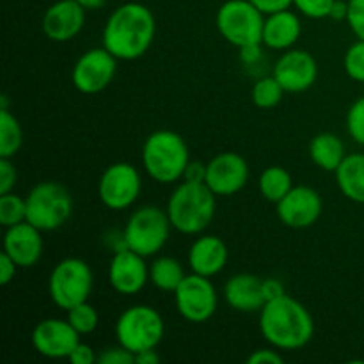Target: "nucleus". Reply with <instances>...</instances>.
<instances>
[{
	"label": "nucleus",
	"instance_id": "9d476101",
	"mask_svg": "<svg viewBox=\"0 0 364 364\" xmlns=\"http://www.w3.org/2000/svg\"><path fill=\"white\" fill-rule=\"evenodd\" d=\"M142 191L139 171L132 164L116 162L107 167L98 181V196L103 206L121 212L134 205Z\"/></svg>",
	"mask_w": 364,
	"mask_h": 364
},
{
	"label": "nucleus",
	"instance_id": "20e7f679",
	"mask_svg": "<svg viewBox=\"0 0 364 364\" xmlns=\"http://www.w3.org/2000/svg\"><path fill=\"white\" fill-rule=\"evenodd\" d=\"M141 159L148 176L162 185L181 180L191 162L187 142L173 130H156L149 134L142 146Z\"/></svg>",
	"mask_w": 364,
	"mask_h": 364
},
{
	"label": "nucleus",
	"instance_id": "de8ad7c7",
	"mask_svg": "<svg viewBox=\"0 0 364 364\" xmlns=\"http://www.w3.org/2000/svg\"><path fill=\"white\" fill-rule=\"evenodd\" d=\"M77 2L80 4L85 11H95V9H100V7L105 6L107 0H77Z\"/></svg>",
	"mask_w": 364,
	"mask_h": 364
},
{
	"label": "nucleus",
	"instance_id": "0eeeda50",
	"mask_svg": "<svg viewBox=\"0 0 364 364\" xmlns=\"http://www.w3.org/2000/svg\"><path fill=\"white\" fill-rule=\"evenodd\" d=\"M215 23L228 43L242 48L262 43L265 14L251 0H228L217 11Z\"/></svg>",
	"mask_w": 364,
	"mask_h": 364
},
{
	"label": "nucleus",
	"instance_id": "a19ab883",
	"mask_svg": "<svg viewBox=\"0 0 364 364\" xmlns=\"http://www.w3.org/2000/svg\"><path fill=\"white\" fill-rule=\"evenodd\" d=\"M16 269V263L11 259V256H7L6 252L2 251V255H0V284H2V287H7V284L13 281Z\"/></svg>",
	"mask_w": 364,
	"mask_h": 364
},
{
	"label": "nucleus",
	"instance_id": "4be33fe9",
	"mask_svg": "<svg viewBox=\"0 0 364 364\" xmlns=\"http://www.w3.org/2000/svg\"><path fill=\"white\" fill-rule=\"evenodd\" d=\"M302 32L301 20L294 11H279L269 14L263 25L262 43L270 50H290L299 41Z\"/></svg>",
	"mask_w": 364,
	"mask_h": 364
},
{
	"label": "nucleus",
	"instance_id": "72a5a7b5",
	"mask_svg": "<svg viewBox=\"0 0 364 364\" xmlns=\"http://www.w3.org/2000/svg\"><path fill=\"white\" fill-rule=\"evenodd\" d=\"M347 23L355 38L364 41V0H348Z\"/></svg>",
	"mask_w": 364,
	"mask_h": 364
},
{
	"label": "nucleus",
	"instance_id": "7c9ffc66",
	"mask_svg": "<svg viewBox=\"0 0 364 364\" xmlns=\"http://www.w3.org/2000/svg\"><path fill=\"white\" fill-rule=\"evenodd\" d=\"M343 66L348 77L355 82H364V41L358 39L354 45L348 46L343 57Z\"/></svg>",
	"mask_w": 364,
	"mask_h": 364
},
{
	"label": "nucleus",
	"instance_id": "f257e3e1",
	"mask_svg": "<svg viewBox=\"0 0 364 364\" xmlns=\"http://www.w3.org/2000/svg\"><path fill=\"white\" fill-rule=\"evenodd\" d=\"M156 34V21L144 4L127 2L116 7L103 28V46L117 60L141 59Z\"/></svg>",
	"mask_w": 364,
	"mask_h": 364
},
{
	"label": "nucleus",
	"instance_id": "cd10ccee",
	"mask_svg": "<svg viewBox=\"0 0 364 364\" xmlns=\"http://www.w3.org/2000/svg\"><path fill=\"white\" fill-rule=\"evenodd\" d=\"M283 85L277 82V78L274 75H269V77H262L255 82L251 91L252 103L259 109H274L281 103L284 96Z\"/></svg>",
	"mask_w": 364,
	"mask_h": 364
},
{
	"label": "nucleus",
	"instance_id": "e433bc0d",
	"mask_svg": "<svg viewBox=\"0 0 364 364\" xmlns=\"http://www.w3.org/2000/svg\"><path fill=\"white\" fill-rule=\"evenodd\" d=\"M284 358L277 348H259L247 358V364H283Z\"/></svg>",
	"mask_w": 364,
	"mask_h": 364
},
{
	"label": "nucleus",
	"instance_id": "a211bd4d",
	"mask_svg": "<svg viewBox=\"0 0 364 364\" xmlns=\"http://www.w3.org/2000/svg\"><path fill=\"white\" fill-rule=\"evenodd\" d=\"M85 25V9L77 0H57L43 14L41 28L50 41L66 43L77 38Z\"/></svg>",
	"mask_w": 364,
	"mask_h": 364
},
{
	"label": "nucleus",
	"instance_id": "2f4dec72",
	"mask_svg": "<svg viewBox=\"0 0 364 364\" xmlns=\"http://www.w3.org/2000/svg\"><path fill=\"white\" fill-rule=\"evenodd\" d=\"M347 132L352 141L364 146V96L355 100L347 112Z\"/></svg>",
	"mask_w": 364,
	"mask_h": 364
},
{
	"label": "nucleus",
	"instance_id": "bb28decb",
	"mask_svg": "<svg viewBox=\"0 0 364 364\" xmlns=\"http://www.w3.org/2000/svg\"><path fill=\"white\" fill-rule=\"evenodd\" d=\"M23 144V132L9 109H0V156L13 159Z\"/></svg>",
	"mask_w": 364,
	"mask_h": 364
},
{
	"label": "nucleus",
	"instance_id": "49530a36",
	"mask_svg": "<svg viewBox=\"0 0 364 364\" xmlns=\"http://www.w3.org/2000/svg\"><path fill=\"white\" fill-rule=\"evenodd\" d=\"M160 363V355L156 354L155 348L151 350H144L141 354L135 355V364H156Z\"/></svg>",
	"mask_w": 364,
	"mask_h": 364
},
{
	"label": "nucleus",
	"instance_id": "a18cd8bd",
	"mask_svg": "<svg viewBox=\"0 0 364 364\" xmlns=\"http://www.w3.org/2000/svg\"><path fill=\"white\" fill-rule=\"evenodd\" d=\"M347 14H348V0H334L333 7H331V13L329 18L334 21H341V20H347Z\"/></svg>",
	"mask_w": 364,
	"mask_h": 364
},
{
	"label": "nucleus",
	"instance_id": "39448f33",
	"mask_svg": "<svg viewBox=\"0 0 364 364\" xmlns=\"http://www.w3.org/2000/svg\"><path fill=\"white\" fill-rule=\"evenodd\" d=\"M114 331H116L117 343L137 355L162 343L166 326L162 315L155 308L137 304L121 313Z\"/></svg>",
	"mask_w": 364,
	"mask_h": 364
},
{
	"label": "nucleus",
	"instance_id": "6ab92c4d",
	"mask_svg": "<svg viewBox=\"0 0 364 364\" xmlns=\"http://www.w3.org/2000/svg\"><path fill=\"white\" fill-rule=\"evenodd\" d=\"M43 237L41 230L32 226L31 223H21L13 228H7L4 235V252L11 256L18 269H31L43 256Z\"/></svg>",
	"mask_w": 364,
	"mask_h": 364
},
{
	"label": "nucleus",
	"instance_id": "6e6552de",
	"mask_svg": "<svg viewBox=\"0 0 364 364\" xmlns=\"http://www.w3.org/2000/svg\"><path fill=\"white\" fill-rule=\"evenodd\" d=\"M171 220L166 210L146 205L135 210L124 226L128 249L149 258L166 247L171 235Z\"/></svg>",
	"mask_w": 364,
	"mask_h": 364
},
{
	"label": "nucleus",
	"instance_id": "c03bdc74",
	"mask_svg": "<svg viewBox=\"0 0 364 364\" xmlns=\"http://www.w3.org/2000/svg\"><path fill=\"white\" fill-rule=\"evenodd\" d=\"M185 181H198V183H205L206 180V164L203 162H188L187 169L183 174Z\"/></svg>",
	"mask_w": 364,
	"mask_h": 364
},
{
	"label": "nucleus",
	"instance_id": "423d86ee",
	"mask_svg": "<svg viewBox=\"0 0 364 364\" xmlns=\"http://www.w3.org/2000/svg\"><path fill=\"white\" fill-rule=\"evenodd\" d=\"M27 223L41 231L63 228L73 213V198L64 185L57 181H41L34 185L25 198Z\"/></svg>",
	"mask_w": 364,
	"mask_h": 364
},
{
	"label": "nucleus",
	"instance_id": "37998d69",
	"mask_svg": "<svg viewBox=\"0 0 364 364\" xmlns=\"http://www.w3.org/2000/svg\"><path fill=\"white\" fill-rule=\"evenodd\" d=\"M240 50V59L245 66H255L256 63L262 60V43H256V45H247L242 46Z\"/></svg>",
	"mask_w": 364,
	"mask_h": 364
},
{
	"label": "nucleus",
	"instance_id": "4468645a",
	"mask_svg": "<svg viewBox=\"0 0 364 364\" xmlns=\"http://www.w3.org/2000/svg\"><path fill=\"white\" fill-rule=\"evenodd\" d=\"M249 166L242 155L224 151L206 164V180L215 196H235L247 185Z\"/></svg>",
	"mask_w": 364,
	"mask_h": 364
},
{
	"label": "nucleus",
	"instance_id": "393cba45",
	"mask_svg": "<svg viewBox=\"0 0 364 364\" xmlns=\"http://www.w3.org/2000/svg\"><path fill=\"white\" fill-rule=\"evenodd\" d=\"M185 279L183 265L176 258L160 256L149 265V283L162 291L174 294Z\"/></svg>",
	"mask_w": 364,
	"mask_h": 364
},
{
	"label": "nucleus",
	"instance_id": "2eb2a0df",
	"mask_svg": "<svg viewBox=\"0 0 364 364\" xmlns=\"http://www.w3.org/2000/svg\"><path fill=\"white\" fill-rule=\"evenodd\" d=\"M272 75L287 92H304L316 82L318 64L306 50L290 48L276 60Z\"/></svg>",
	"mask_w": 364,
	"mask_h": 364
},
{
	"label": "nucleus",
	"instance_id": "c9c22d12",
	"mask_svg": "<svg viewBox=\"0 0 364 364\" xmlns=\"http://www.w3.org/2000/svg\"><path fill=\"white\" fill-rule=\"evenodd\" d=\"M16 181H18V174H16V169H14L13 162H11V159H4V156H0V196L13 192Z\"/></svg>",
	"mask_w": 364,
	"mask_h": 364
},
{
	"label": "nucleus",
	"instance_id": "b1692460",
	"mask_svg": "<svg viewBox=\"0 0 364 364\" xmlns=\"http://www.w3.org/2000/svg\"><path fill=\"white\" fill-rule=\"evenodd\" d=\"M309 156L313 164L327 173H336L340 164L343 162L347 153H345V142L333 132H322L315 135L309 142Z\"/></svg>",
	"mask_w": 364,
	"mask_h": 364
},
{
	"label": "nucleus",
	"instance_id": "473e14b6",
	"mask_svg": "<svg viewBox=\"0 0 364 364\" xmlns=\"http://www.w3.org/2000/svg\"><path fill=\"white\" fill-rule=\"evenodd\" d=\"M333 4L334 0H294V6L297 7L299 13L308 18H313V20L329 18Z\"/></svg>",
	"mask_w": 364,
	"mask_h": 364
},
{
	"label": "nucleus",
	"instance_id": "c85d7f7f",
	"mask_svg": "<svg viewBox=\"0 0 364 364\" xmlns=\"http://www.w3.org/2000/svg\"><path fill=\"white\" fill-rule=\"evenodd\" d=\"M27 220V203L25 198L13 194L0 196V224L4 228H13Z\"/></svg>",
	"mask_w": 364,
	"mask_h": 364
},
{
	"label": "nucleus",
	"instance_id": "1a4fd4ad",
	"mask_svg": "<svg viewBox=\"0 0 364 364\" xmlns=\"http://www.w3.org/2000/svg\"><path fill=\"white\" fill-rule=\"evenodd\" d=\"M91 267L80 258H64L53 267L48 277V294L57 308L71 309L73 306L87 302L92 291Z\"/></svg>",
	"mask_w": 364,
	"mask_h": 364
},
{
	"label": "nucleus",
	"instance_id": "ddd939ff",
	"mask_svg": "<svg viewBox=\"0 0 364 364\" xmlns=\"http://www.w3.org/2000/svg\"><path fill=\"white\" fill-rule=\"evenodd\" d=\"M323 210L318 192L308 185L291 187V191L276 203L277 219L291 230H306L316 224Z\"/></svg>",
	"mask_w": 364,
	"mask_h": 364
},
{
	"label": "nucleus",
	"instance_id": "a878e982",
	"mask_svg": "<svg viewBox=\"0 0 364 364\" xmlns=\"http://www.w3.org/2000/svg\"><path fill=\"white\" fill-rule=\"evenodd\" d=\"M259 192L270 203H279L291 191V174L281 166H270L259 174Z\"/></svg>",
	"mask_w": 364,
	"mask_h": 364
},
{
	"label": "nucleus",
	"instance_id": "ea45409f",
	"mask_svg": "<svg viewBox=\"0 0 364 364\" xmlns=\"http://www.w3.org/2000/svg\"><path fill=\"white\" fill-rule=\"evenodd\" d=\"M103 242H105L107 247L114 252H119V251H124V249H128V244H127V237H124V230L119 231V230H110L107 231L105 237H103Z\"/></svg>",
	"mask_w": 364,
	"mask_h": 364
},
{
	"label": "nucleus",
	"instance_id": "5701e85b",
	"mask_svg": "<svg viewBox=\"0 0 364 364\" xmlns=\"http://www.w3.org/2000/svg\"><path fill=\"white\" fill-rule=\"evenodd\" d=\"M338 188L350 201L364 205V153H352L334 173Z\"/></svg>",
	"mask_w": 364,
	"mask_h": 364
},
{
	"label": "nucleus",
	"instance_id": "f03ea898",
	"mask_svg": "<svg viewBox=\"0 0 364 364\" xmlns=\"http://www.w3.org/2000/svg\"><path fill=\"white\" fill-rule=\"evenodd\" d=\"M259 331L270 347L299 350L313 340L315 322L304 304L290 295H283L265 302L259 311Z\"/></svg>",
	"mask_w": 364,
	"mask_h": 364
},
{
	"label": "nucleus",
	"instance_id": "c756f323",
	"mask_svg": "<svg viewBox=\"0 0 364 364\" xmlns=\"http://www.w3.org/2000/svg\"><path fill=\"white\" fill-rule=\"evenodd\" d=\"M66 318L80 336L95 333L96 327H98L100 323L98 311H96L95 306H91L89 302H82V304H77L71 309H68Z\"/></svg>",
	"mask_w": 364,
	"mask_h": 364
},
{
	"label": "nucleus",
	"instance_id": "f3484780",
	"mask_svg": "<svg viewBox=\"0 0 364 364\" xmlns=\"http://www.w3.org/2000/svg\"><path fill=\"white\" fill-rule=\"evenodd\" d=\"M144 256L132 249L114 252L109 265V283L117 294L137 295L149 281V267Z\"/></svg>",
	"mask_w": 364,
	"mask_h": 364
},
{
	"label": "nucleus",
	"instance_id": "7ed1b4c3",
	"mask_svg": "<svg viewBox=\"0 0 364 364\" xmlns=\"http://www.w3.org/2000/svg\"><path fill=\"white\" fill-rule=\"evenodd\" d=\"M217 196L206 183L181 181L169 196L166 212L171 226L183 235H199L215 217Z\"/></svg>",
	"mask_w": 364,
	"mask_h": 364
},
{
	"label": "nucleus",
	"instance_id": "4c0bfd02",
	"mask_svg": "<svg viewBox=\"0 0 364 364\" xmlns=\"http://www.w3.org/2000/svg\"><path fill=\"white\" fill-rule=\"evenodd\" d=\"M68 361L71 364H95L98 363V355L95 354V350H92L91 345L87 343H78L77 347H75V350L71 352V355L68 358Z\"/></svg>",
	"mask_w": 364,
	"mask_h": 364
},
{
	"label": "nucleus",
	"instance_id": "f704fd0d",
	"mask_svg": "<svg viewBox=\"0 0 364 364\" xmlns=\"http://www.w3.org/2000/svg\"><path fill=\"white\" fill-rule=\"evenodd\" d=\"M98 364H135V355L117 343V347H107L98 355Z\"/></svg>",
	"mask_w": 364,
	"mask_h": 364
},
{
	"label": "nucleus",
	"instance_id": "dca6fc26",
	"mask_svg": "<svg viewBox=\"0 0 364 364\" xmlns=\"http://www.w3.org/2000/svg\"><path fill=\"white\" fill-rule=\"evenodd\" d=\"M80 343V334L70 322L60 318L41 320L32 331L36 352L48 359H68Z\"/></svg>",
	"mask_w": 364,
	"mask_h": 364
},
{
	"label": "nucleus",
	"instance_id": "aec40b11",
	"mask_svg": "<svg viewBox=\"0 0 364 364\" xmlns=\"http://www.w3.org/2000/svg\"><path fill=\"white\" fill-rule=\"evenodd\" d=\"M224 299L235 311L259 313L267 302L263 295V279L255 274H235L224 284Z\"/></svg>",
	"mask_w": 364,
	"mask_h": 364
},
{
	"label": "nucleus",
	"instance_id": "79ce46f5",
	"mask_svg": "<svg viewBox=\"0 0 364 364\" xmlns=\"http://www.w3.org/2000/svg\"><path fill=\"white\" fill-rule=\"evenodd\" d=\"M263 295H265L267 302L283 297V295H287L284 294V284L279 279H276V277L263 279Z\"/></svg>",
	"mask_w": 364,
	"mask_h": 364
},
{
	"label": "nucleus",
	"instance_id": "9b49d317",
	"mask_svg": "<svg viewBox=\"0 0 364 364\" xmlns=\"http://www.w3.org/2000/svg\"><path fill=\"white\" fill-rule=\"evenodd\" d=\"M174 302L181 318L192 323H203L215 315L219 297L210 277L192 272L191 276H185L174 291Z\"/></svg>",
	"mask_w": 364,
	"mask_h": 364
},
{
	"label": "nucleus",
	"instance_id": "412c9836",
	"mask_svg": "<svg viewBox=\"0 0 364 364\" xmlns=\"http://www.w3.org/2000/svg\"><path fill=\"white\" fill-rule=\"evenodd\" d=\"M230 258L228 245L223 238L205 235L194 240L188 249V265L194 274L205 277H213L224 270Z\"/></svg>",
	"mask_w": 364,
	"mask_h": 364
},
{
	"label": "nucleus",
	"instance_id": "58836bf2",
	"mask_svg": "<svg viewBox=\"0 0 364 364\" xmlns=\"http://www.w3.org/2000/svg\"><path fill=\"white\" fill-rule=\"evenodd\" d=\"M251 2L255 4L265 16L279 13V11H287L294 6V0H251Z\"/></svg>",
	"mask_w": 364,
	"mask_h": 364
},
{
	"label": "nucleus",
	"instance_id": "f8f14e48",
	"mask_svg": "<svg viewBox=\"0 0 364 364\" xmlns=\"http://www.w3.org/2000/svg\"><path fill=\"white\" fill-rule=\"evenodd\" d=\"M117 71V59L105 48H91L78 57L71 71V82L82 95H98L109 87Z\"/></svg>",
	"mask_w": 364,
	"mask_h": 364
}]
</instances>
